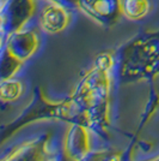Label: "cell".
Segmentation results:
<instances>
[{"label":"cell","instance_id":"1","mask_svg":"<svg viewBox=\"0 0 159 161\" xmlns=\"http://www.w3.org/2000/svg\"><path fill=\"white\" fill-rule=\"evenodd\" d=\"M120 77L135 80L159 72V29L144 30L126 42L115 57Z\"/></svg>","mask_w":159,"mask_h":161},{"label":"cell","instance_id":"2","mask_svg":"<svg viewBox=\"0 0 159 161\" xmlns=\"http://www.w3.org/2000/svg\"><path fill=\"white\" fill-rule=\"evenodd\" d=\"M38 27L31 24L20 31L12 34L1 42L3 80L12 78L18 69L29 60L40 47Z\"/></svg>","mask_w":159,"mask_h":161},{"label":"cell","instance_id":"3","mask_svg":"<svg viewBox=\"0 0 159 161\" xmlns=\"http://www.w3.org/2000/svg\"><path fill=\"white\" fill-rule=\"evenodd\" d=\"M38 0H1L0 31L1 42L12 34L35 23Z\"/></svg>","mask_w":159,"mask_h":161},{"label":"cell","instance_id":"4","mask_svg":"<svg viewBox=\"0 0 159 161\" xmlns=\"http://www.w3.org/2000/svg\"><path fill=\"white\" fill-rule=\"evenodd\" d=\"M73 19V11L52 0H38L35 23L41 31L46 34L62 33L69 27Z\"/></svg>","mask_w":159,"mask_h":161},{"label":"cell","instance_id":"5","mask_svg":"<svg viewBox=\"0 0 159 161\" xmlns=\"http://www.w3.org/2000/svg\"><path fill=\"white\" fill-rule=\"evenodd\" d=\"M78 11L104 28L113 27L122 17L120 0H78Z\"/></svg>","mask_w":159,"mask_h":161},{"label":"cell","instance_id":"6","mask_svg":"<svg viewBox=\"0 0 159 161\" xmlns=\"http://www.w3.org/2000/svg\"><path fill=\"white\" fill-rule=\"evenodd\" d=\"M121 14L128 20L145 19L154 8V0H120Z\"/></svg>","mask_w":159,"mask_h":161},{"label":"cell","instance_id":"7","mask_svg":"<svg viewBox=\"0 0 159 161\" xmlns=\"http://www.w3.org/2000/svg\"><path fill=\"white\" fill-rule=\"evenodd\" d=\"M22 83L17 80H12V78H7V80H3L1 83V94H3V99L5 100H13L17 96H19L22 93Z\"/></svg>","mask_w":159,"mask_h":161}]
</instances>
